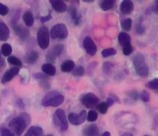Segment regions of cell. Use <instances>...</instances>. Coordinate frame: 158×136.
Listing matches in <instances>:
<instances>
[{"instance_id":"836d02e7","label":"cell","mask_w":158,"mask_h":136,"mask_svg":"<svg viewBox=\"0 0 158 136\" xmlns=\"http://www.w3.org/2000/svg\"><path fill=\"white\" fill-rule=\"evenodd\" d=\"M113 67H114V64H113L112 63L107 62V63L103 64V72H104L105 74L109 75V74L111 72V70H112Z\"/></svg>"},{"instance_id":"ab89813d","label":"cell","mask_w":158,"mask_h":136,"mask_svg":"<svg viewBox=\"0 0 158 136\" xmlns=\"http://www.w3.org/2000/svg\"><path fill=\"white\" fill-rule=\"evenodd\" d=\"M132 51H133V48H132V46L131 45V44L124 46L123 47V50H122L124 55H130L132 52Z\"/></svg>"},{"instance_id":"484cf974","label":"cell","mask_w":158,"mask_h":136,"mask_svg":"<svg viewBox=\"0 0 158 136\" xmlns=\"http://www.w3.org/2000/svg\"><path fill=\"white\" fill-rule=\"evenodd\" d=\"M0 52L3 56H10V54L12 53V47L8 43H4L1 46Z\"/></svg>"},{"instance_id":"c3c4849f","label":"cell","mask_w":158,"mask_h":136,"mask_svg":"<svg viewBox=\"0 0 158 136\" xmlns=\"http://www.w3.org/2000/svg\"><path fill=\"white\" fill-rule=\"evenodd\" d=\"M48 136H53V135H51V134H50V135H48Z\"/></svg>"},{"instance_id":"7402d4cb","label":"cell","mask_w":158,"mask_h":136,"mask_svg":"<svg viewBox=\"0 0 158 136\" xmlns=\"http://www.w3.org/2000/svg\"><path fill=\"white\" fill-rule=\"evenodd\" d=\"M75 68V62L72 60H67L65 62L63 63L62 66H61V70L64 73H69L72 72Z\"/></svg>"},{"instance_id":"cb8c5ba5","label":"cell","mask_w":158,"mask_h":136,"mask_svg":"<svg viewBox=\"0 0 158 136\" xmlns=\"http://www.w3.org/2000/svg\"><path fill=\"white\" fill-rule=\"evenodd\" d=\"M58 94H59V92H58V91H51V92L47 93V94L45 95V97L42 98V101H41L42 106L47 107V106H48V104H49V102H50L52 98H54Z\"/></svg>"},{"instance_id":"4fadbf2b","label":"cell","mask_w":158,"mask_h":136,"mask_svg":"<svg viewBox=\"0 0 158 136\" xmlns=\"http://www.w3.org/2000/svg\"><path fill=\"white\" fill-rule=\"evenodd\" d=\"M119 8H120V11L123 14L127 15V14H131L133 11L134 5H133V3L131 0H124V1L121 2Z\"/></svg>"},{"instance_id":"d6a6232c","label":"cell","mask_w":158,"mask_h":136,"mask_svg":"<svg viewBox=\"0 0 158 136\" xmlns=\"http://www.w3.org/2000/svg\"><path fill=\"white\" fill-rule=\"evenodd\" d=\"M72 73L75 76H83L85 75V69L83 66L79 65V66H77L76 68H74Z\"/></svg>"},{"instance_id":"8992f818","label":"cell","mask_w":158,"mask_h":136,"mask_svg":"<svg viewBox=\"0 0 158 136\" xmlns=\"http://www.w3.org/2000/svg\"><path fill=\"white\" fill-rule=\"evenodd\" d=\"M98 97L94 93H87L82 96L81 97V103L87 109H92L94 107H97L98 104Z\"/></svg>"},{"instance_id":"52a82bcc","label":"cell","mask_w":158,"mask_h":136,"mask_svg":"<svg viewBox=\"0 0 158 136\" xmlns=\"http://www.w3.org/2000/svg\"><path fill=\"white\" fill-rule=\"evenodd\" d=\"M86 115L87 114H86V111L85 110L80 111L78 114H76L74 112H71L68 115V121L73 125H81L82 123L85 122V121L86 119Z\"/></svg>"},{"instance_id":"74e56055","label":"cell","mask_w":158,"mask_h":136,"mask_svg":"<svg viewBox=\"0 0 158 136\" xmlns=\"http://www.w3.org/2000/svg\"><path fill=\"white\" fill-rule=\"evenodd\" d=\"M8 13H9V8L6 5L0 3V15L1 16H6Z\"/></svg>"},{"instance_id":"ffe728a7","label":"cell","mask_w":158,"mask_h":136,"mask_svg":"<svg viewBox=\"0 0 158 136\" xmlns=\"http://www.w3.org/2000/svg\"><path fill=\"white\" fill-rule=\"evenodd\" d=\"M64 97L62 94L59 93L54 98H52L49 102V104H48L47 107H58V106L62 105L64 103Z\"/></svg>"},{"instance_id":"7c38bea8","label":"cell","mask_w":158,"mask_h":136,"mask_svg":"<svg viewBox=\"0 0 158 136\" xmlns=\"http://www.w3.org/2000/svg\"><path fill=\"white\" fill-rule=\"evenodd\" d=\"M50 3H51L52 8L55 11L59 12V13H63V12L66 11V9H67V6H66L64 1H62V0H51Z\"/></svg>"},{"instance_id":"6da1fadb","label":"cell","mask_w":158,"mask_h":136,"mask_svg":"<svg viewBox=\"0 0 158 136\" xmlns=\"http://www.w3.org/2000/svg\"><path fill=\"white\" fill-rule=\"evenodd\" d=\"M30 122H31V116L28 113H22L19 116L11 120L8 123V126L15 135L20 136L24 133Z\"/></svg>"},{"instance_id":"f6af8a7d","label":"cell","mask_w":158,"mask_h":136,"mask_svg":"<svg viewBox=\"0 0 158 136\" xmlns=\"http://www.w3.org/2000/svg\"><path fill=\"white\" fill-rule=\"evenodd\" d=\"M5 66V60L1 54V52H0V69H2L3 67Z\"/></svg>"},{"instance_id":"4316f807","label":"cell","mask_w":158,"mask_h":136,"mask_svg":"<svg viewBox=\"0 0 158 136\" xmlns=\"http://www.w3.org/2000/svg\"><path fill=\"white\" fill-rule=\"evenodd\" d=\"M131 26H132V19H125L121 21V27L124 31H129L131 30Z\"/></svg>"},{"instance_id":"e0dca14e","label":"cell","mask_w":158,"mask_h":136,"mask_svg":"<svg viewBox=\"0 0 158 136\" xmlns=\"http://www.w3.org/2000/svg\"><path fill=\"white\" fill-rule=\"evenodd\" d=\"M69 13H70V15L72 17V19H73L74 24L77 25V26L79 25L81 23V16H80V14L77 12V8L75 6H71L69 7Z\"/></svg>"},{"instance_id":"ac0fdd59","label":"cell","mask_w":158,"mask_h":136,"mask_svg":"<svg viewBox=\"0 0 158 136\" xmlns=\"http://www.w3.org/2000/svg\"><path fill=\"white\" fill-rule=\"evenodd\" d=\"M41 69H42V72L45 75L50 76H54L56 74V68L52 64H44L42 65Z\"/></svg>"},{"instance_id":"1f68e13d","label":"cell","mask_w":158,"mask_h":136,"mask_svg":"<svg viewBox=\"0 0 158 136\" xmlns=\"http://www.w3.org/2000/svg\"><path fill=\"white\" fill-rule=\"evenodd\" d=\"M146 87L150 89H153L156 92H158V78H155L152 81L148 82L146 84Z\"/></svg>"},{"instance_id":"4dcf8cb0","label":"cell","mask_w":158,"mask_h":136,"mask_svg":"<svg viewBox=\"0 0 158 136\" xmlns=\"http://www.w3.org/2000/svg\"><path fill=\"white\" fill-rule=\"evenodd\" d=\"M97 109H98V112H100L101 114H106V113L108 112L109 106L107 105L106 102H101V103H98V104Z\"/></svg>"},{"instance_id":"681fc988","label":"cell","mask_w":158,"mask_h":136,"mask_svg":"<svg viewBox=\"0 0 158 136\" xmlns=\"http://www.w3.org/2000/svg\"><path fill=\"white\" fill-rule=\"evenodd\" d=\"M144 136H149V135H144Z\"/></svg>"},{"instance_id":"e575fe53","label":"cell","mask_w":158,"mask_h":136,"mask_svg":"<svg viewBox=\"0 0 158 136\" xmlns=\"http://www.w3.org/2000/svg\"><path fill=\"white\" fill-rule=\"evenodd\" d=\"M115 102H119L118 98L115 96V95H110V96L107 98V100H106V103H107V105H108L109 107L112 106Z\"/></svg>"},{"instance_id":"8fae6325","label":"cell","mask_w":158,"mask_h":136,"mask_svg":"<svg viewBox=\"0 0 158 136\" xmlns=\"http://www.w3.org/2000/svg\"><path fill=\"white\" fill-rule=\"evenodd\" d=\"M19 67L14 66V67L8 69V70L4 74V76H3V77H2V79H1L2 84H6V83L10 82L17 75H19Z\"/></svg>"},{"instance_id":"d590c367","label":"cell","mask_w":158,"mask_h":136,"mask_svg":"<svg viewBox=\"0 0 158 136\" xmlns=\"http://www.w3.org/2000/svg\"><path fill=\"white\" fill-rule=\"evenodd\" d=\"M0 134L1 136H15L14 133L10 129H7L6 127L0 128Z\"/></svg>"},{"instance_id":"d4e9b609","label":"cell","mask_w":158,"mask_h":136,"mask_svg":"<svg viewBox=\"0 0 158 136\" xmlns=\"http://www.w3.org/2000/svg\"><path fill=\"white\" fill-rule=\"evenodd\" d=\"M116 2L114 0H104L100 3V7L102 10L107 11L110 9H112L115 6Z\"/></svg>"},{"instance_id":"30bf717a","label":"cell","mask_w":158,"mask_h":136,"mask_svg":"<svg viewBox=\"0 0 158 136\" xmlns=\"http://www.w3.org/2000/svg\"><path fill=\"white\" fill-rule=\"evenodd\" d=\"M84 48L86 51V52L90 55H95L97 52V45L94 43L93 39L91 37H85L84 40Z\"/></svg>"},{"instance_id":"83f0119b","label":"cell","mask_w":158,"mask_h":136,"mask_svg":"<svg viewBox=\"0 0 158 136\" xmlns=\"http://www.w3.org/2000/svg\"><path fill=\"white\" fill-rule=\"evenodd\" d=\"M7 62L10 64H12V65H14L16 67H19V68L22 66V62L19 58H17L16 56H9L7 58Z\"/></svg>"},{"instance_id":"f546056e","label":"cell","mask_w":158,"mask_h":136,"mask_svg":"<svg viewBox=\"0 0 158 136\" xmlns=\"http://www.w3.org/2000/svg\"><path fill=\"white\" fill-rule=\"evenodd\" d=\"M98 112L96 111V110H93V109H91L88 113H87V115H86V119H87V121L89 122H96L97 120H98Z\"/></svg>"},{"instance_id":"bcb514c9","label":"cell","mask_w":158,"mask_h":136,"mask_svg":"<svg viewBox=\"0 0 158 136\" xmlns=\"http://www.w3.org/2000/svg\"><path fill=\"white\" fill-rule=\"evenodd\" d=\"M121 136H133L132 135V134H131V133H124V134H122Z\"/></svg>"},{"instance_id":"ee69618b","label":"cell","mask_w":158,"mask_h":136,"mask_svg":"<svg viewBox=\"0 0 158 136\" xmlns=\"http://www.w3.org/2000/svg\"><path fill=\"white\" fill-rule=\"evenodd\" d=\"M16 103H17V106L19 108H20V109H24L25 108V104H24V102H23V100L21 98L17 99V102Z\"/></svg>"},{"instance_id":"b9f144b4","label":"cell","mask_w":158,"mask_h":136,"mask_svg":"<svg viewBox=\"0 0 158 136\" xmlns=\"http://www.w3.org/2000/svg\"><path fill=\"white\" fill-rule=\"evenodd\" d=\"M40 86L42 88V89H50V87H51V85H50V83L48 82V80H43V81H40Z\"/></svg>"},{"instance_id":"5b68a950","label":"cell","mask_w":158,"mask_h":136,"mask_svg":"<svg viewBox=\"0 0 158 136\" xmlns=\"http://www.w3.org/2000/svg\"><path fill=\"white\" fill-rule=\"evenodd\" d=\"M50 35L52 39H59V40L65 39L68 35L67 27L63 23L56 24L52 28Z\"/></svg>"},{"instance_id":"277c9868","label":"cell","mask_w":158,"mask_h":136,"mask_svg":"<svg viewBox=\"0 0 158 136\" xmlns=\"http://www.w3.org/2000/svg\"><path fill=\"white\" fill-rule=\"evenodd\" d=\"M37 42L41 49H47L50 44V33L47 27L42 26L37 31Z\"/></svg>"},{"instance_id":"9a60e30c","label":"cell","mask_w":158,"mask_h":136,"mask_svg":"<svg viewBox=\"0 0 158 136\" xmlns=\"http://www.w3.org/2000/svg\"><path fill=\"white\" fill-rule=\"evenodd\" d=\"M39 58V53L36 51H31L28 52L25 56H24V60L27 64H33L34 63H36V61Z\"/></svg>"},{"instance_id":"60d3db41","label":"cell","mask_w":158,"mask_h":136,"mask_svg":"<svg viewBox=\"0 0 158 136\" xmlns=\"http://www.w3.org/2000/svg\"><path fill=\"white\" fill-rule=\"evenodd\" d=\"M141 99L143 101V102H148L149 99H150V95L149 93L146 90H143L141 93Z\"/></svg>"},{"instance_id":"7a4b0ae2","label":"cell","mask_w":158,"mask_h":136,"mask_svg":"<svg viewBox=\"0 0 158 136\" xmlns=\"http://www.w3.org/2000/svg\"><path fill=\"white\" fill-rule=\"evenodd\" d=\"M132 62H133L135 71L140 76L145 77L148 76L149 68H148V65L145 62V58L142 53H140V52L135 53V55L132 58Z\"/></svg>"},{"instance_id":"f1b7e54d","label":"cell","mask_w":158,"mask_h":136,"mask_svg":"<svg viewBox=\"0 0 158 136\" xmlns=\"http://www.w3.org/2000/svg\"><path fill=\"white\" fill-rule=\"evenodd\" d=\"M117 53V51L114 49V48H107V49H104L102 52H101V55L103 57H110V56H112V55H115Z\"/></svg>"},{"instance_id":"44dd1931","label":"cell","mask_w":158,"mask_h":136,"mask_svg":"<svg viewBox=\"0 0 158 136\" xmlns=\"http://www.w3.org/2000/svg\"><path fill=\"white\" fill-rule=\"evenodd\" d=\"M118 43H119V44L122 45L123 47L131 44V37H130V35H129L128 33H126V32H120V33L118 34Z\"/></svg>"},{"instance_id":"9c48e42d","label":"cell","mask_w":158,"mask_h":136,"mask_svg":"<svg viewBox=\"0 0 158 136\" xmlns=\"http://www.w3.org/2000/svg\"><path fill=\"white\" fill-rule=\"evenodd\" d=\"M12 26H13V30H14L15 33L18 35V37L21 41H26L28 39V37L30 36V31H29L28 29L22 27L21 25H19L18 23L14 24Z\"/></svg>"},{"instance_id":"5bb4252c","label":"cell","mask_w":158,"mask_h":136,"mask_svg":"<svg viewBox=\"0 0 158 136\" xmlns=\"http://www.w3.org/2000/svg\"><path fill=\"white\" fill-rule=\"evenodd\" d=\"M98 134H99L98 128L94 123L87 125L84 129V132H83V135L84 136H98Z\"/></svg>"},{"instance_id":"7dc6e473","label":"cell","mask_w":158,"mask_h":136,"mask_svg":"<svg viewBox=\"0 0 158 136\" xmlns=\"http://www.w3.org/2000/svg\"><path fill=\"white\" fill-rule=\"evenodd\" d=\"M101 136H110V132H105Z\"/></svg>"},{"instance_id":"603a6c76","label":"cell","mask_w":158,"mask_h":136,"mask_svg":"<svg viewBox=\"0 0 158 136\" xmlns=\"http://www.w3.org/2000/svg\"><path fill=\"white\" fill-rule=\"evenodd\" d=\"M42 134H43L42 128L39 126H32L27 131L24 136H42Z\"/></svg>"},{"instance_id":"7bdbcfd3","label":"cell","mask_w":158,"mask_h":136,"mask_svg":"<svg viewBox=\"0 0 158 136\" xmlns=\"http://www.w3.org/2000/svg\"><path fill=\"white\" fill-rule=\"evenodd\" d=\"M40 21H41L42 23H44V22L49 21V20H51V19H52V15H51V14H48V16L41 17V18H40Z\"/></svg>"},{"instance_id":"d6986e66","label":"cell","mask_w":158,"mask_h":136,"mask_svg":"<svg viewBox=\"0 0 158 136\" xmlns=\"http://www.w3.org/2000/svg\"><path fill=\"white\" fill-rule=\"evenodd\" d=\"M22 19H23L25 25L28 27H31L34 24V17H33V14L31 13V11H26L23 14Z\"/></svg>"},{"instance_id":"ba28073f","label":"cell","mask_w":158,"mask_h":136,"mask_svg":"<svg viewBox=\"0 0 158 136\" xmlns=\"http://www.w3.org/2000/svg\"><path fill=\"white\" fill-rule=\"evenodd\" d=\"M64 51V45L62 44H56L54 45L46 54V59L49 62H55L56 59L62 54Z\"/></svg>"},{"instance_id":"2e32d148","label":"cell","mask_w":158,"mask_h":136,"mask_svg":"<svg viewBox=\"0 0 158 136\" xmlns=\"http://www.w3.org/2000/svg\"><path fill=\"white\" fill-rule=\"evenodd\" d=\"M9 33L10 31L8 27L4 22H0V42L7 41L9 37Z\"/></svg>"},{"instance_id":"f35d334b","label":"cell","mask_w":158,"mask_h":136,"mask_svg":"<svg viewBox=\"0 0 158 136\" xmlns=\"http://www.w3.org/2000/svg\"><path fill=\"white\" fill-rule=\"evenodd\" d=\"M34 78L39 80V81H43V80H48V76L45 75L44 73H37L34 76Z\"/></svg>"},{"instance_id":"3957f363","label":"cell","mask_w":158,"mask_h":136,"mask_svg":"<svg viewBox=\"0 0 158 136\" xmlns=\"http://www.w3.org/2000/svg\"><path fill=\"white\" fill-rule=\"evenodd\" d=\"M53 123L60 131L64 132L68 129V122L64 113V110L62 109H57L53 115Z\"/></svg>"},{"instance_id":"8d00e7d4","label":"cell","mask_w":158,"mask_h":136,"mask_svg":"<svg viewBox=\"0 0 158 136\" xmlns=\"http://www.w3.org/2000/svg\"><path fill=\"white\" fill-rule=\"evenodd\" d=\"M135 30H136V32L140 35L143 34L144 31H145V29H144V26L143 25L142 21H139L136 23V26H135Z\"/></svg>"}]
</instances>
